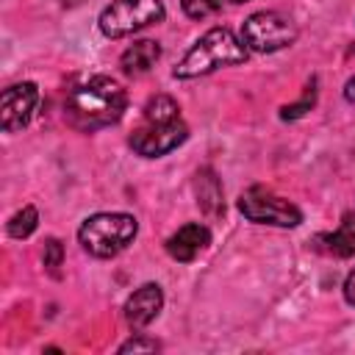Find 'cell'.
<instances>
[{
	"instance_id": "obj_19",
	"label": "cell",
	"mask_w": 355,
	"mask_h": 355,
	"mask_svg": "<svg viewBox=\"0 0 355 355\" xmlns=\"http://www.w3.org/2000/svg\"><path fill=\"white\" fill-rule=\"evenodd\" d=\"M158 349H161V344L155 338H144V336H133L119 347V352H158Z\"/></svg>"
},
{
	"instance_id": "obj_7",
	"label": "cell",
	"mask_w": 355,
	"mask_h": 355,
	"mask_svg": "<svg viewBox=\"0 0 355 355\" xmlns=\"http://www.w3.org/2000/svg\"><path fill=\"white\" fill-rule=\"evenodd\" d=\"M189 136V128L186 122L178 116V119H144L141 116V125L130 133V147L136 155L141 158H161L172 150H178Z\"/></svg>"
},
{
	"instance_id": "obj_6",
	"label": "cell",
	"mask_w": 355,
	"mask_h": 355,
	"mask_svg": "<svg viewBox=\"0 0 355 355\" xmlns=\"http://www.w3.org/2000/svg\"><path fill=\"white\" fill-rule=\"evenodd\" d=\"M239 211L244 219L255 222V225H272V227H297L302 222V211L288 202L286 197L263 189V186H252L239 197Z\"/></svg>"
},
{
	"instance_id": "obj_3",
	"label": "cell",
	"mask_w": 355,
	"mask_h": 355,
	"mask_svg": "<svg viewBox=\"0 0 355 355\" xmlns=\"http://www.w3.org/2000/svg\"><path fill=\"white\" fill-rule=\"evenodd\" d=\"M136 233H139L136 216L122 211H103L83 219V225L78 227V241L94 258H114L128 244H133Z\"/></svg>"
},
{
	"instance_id": "obj_18",
	"label": "cell",
	"mask_w": 355,
	"mask_h": 355,
	"mask_svg": "<svg viewBox=\"0 0 355 355\" xmlns=\"http://www.w3.org/2000/svg\"><path fill=\"white\" fill-rule=\"evenodd\" d=\"M313 103H316V80H311V86L305 89V97H302L300 103H294V105H283L280 116H283V119H297V116H302L305 111H311Z\"/></svg>"
},
{
	"instance_id": "obj_5",
	"label": "cell",
	"mask_w": 355,
	"mask_h": 355,
	"mask_svg": "<svg viewBox=\"0 0 355 355\" xmlns=\"http://www.w3.org/2000/svg\"><path fill=\"white\" fill-rule=\"evenodd\" d=\"M241 42L252 53H277L297 42V25L280 11H255L241 22Z\"/></svg>"
},
{
	"instance_id": "obj_14",
	"label": "cell",
	"mask_w": 355,
	"mask_h": 355,
	"mask_svg": "<svg viewBox=\"0 0 355 355\" xmlns=\"http://www.w3.org/2000/svg\"><path fill=\"white\" fill-rule=\"evenodd\" d=\"M36 225H39L36 208H33V205H25V208H19V211L8 219V236H11V239H28V236L36 230Z\"/></svg>"
},
{
	"instance_id": "obj_10",
	"label": "cell",
	"mask_w": 355,
	"mask_h": 355,
	"mask_svg": "<svg viewBox=\"0 0 355 355\" xmlns=\"http://www.w3.org/2000/svg\"><path fill=\"white\" fill-rule=\"evenodd\" d=\"M208 244H211V230H208L202 222H186L183 227H178V230L166 239V252H169L175 261L189 263V261H194Z\"/></svg>"
},
{
	"instance_id": "obj_17",
	"label": "cell",
	"mask_w": 355,
	"mask_h": 355,
	"mask_svg": "<svg viewBox=\"0 0 355 355\" xmlns=\"http://www.w3.org/2000/svg\"><path fill=\"white\" fill-rule=\"evenodd\" d=\"M180 8L191 19H205L222 8V0H180Z\"/></svg>"
},
{
	"instance_id": "obj_13",
	"label": "cell",
	"mask_w": 355,
	"mask_h": 355,
	"mask_svg": "<svg viewBox=\"0 0 355 355\" xmlns=\"http://www.w3.org/2000/svg\"><path fill=\"white\" fill-rule=\"evenodd\" d=\"M194 191H197V205L208 214V216H222L225 214V202H222V186L216 180V175L211 169H200L194 178Z\"/></svg>"
},
{
	"instance_id": "obj_2",
	"label": "cell",
	"mask_w": 355,
	"mask_h": 355,
	"mask_svg": "<svg viewBox=\"0 0 355 355\" xmlns=\"http://www.w3.org/2000/svg\"><path fill=\"white\" fill-rule=\"evenodd\" d=\"M247 53L250 50L244 47V42L230 28H211L186 50V55L178 61L172 75L180 78V80L200 78V75H208V72H214L219 67L244 64Z\"/></svg>"
},
{
	"instance_id": "obj_21",
	"label": "cell",
	"mask_w": 355,
	"mask_h": 355,
	"mask_svg": "<svg viewBox=\"0 0 355 355\" xmlns=\"http://www.w3.org/2000/svg\"><path fill=\"white\" fill-rule=\"evenodd\" d=\"M344 97H347L349 103H355V78H349V80L344 83Z\"/></svg>"
},
{
	"instance_id": "obj_11",
	"label": "cell",
	"mask_w": 355,
	"mask_h": 355,
	"mask_svg": "<svg viewBox=\"0 0 355 355\" xmlns=\"http://www.w3.org/2000/svg\"><path fill=\"white\" fill-rule=\"evenodd\" d=\"M316 244L336 258H352L355 255V211H347L341 216V225L333 233L316 236Z\"/></svg>"
},
{
	"instance_id": "obj_12",
	"label": "cell",
	"mask_w": 355,
	"mask_h": 355,
	"mask_svg": "<svg viewBox=\"0 0 355 355\" xmlns=\"http://www.w3.org/2000/svg\"><path fill=\"white\" fill-rule=\"evenodd\" d=\"M158 58H161V44L153 39H139L119 55V67L125 75H144L155 67Z\"/></svg>"
},
{
	"instance_id": "obj_8",
	"label": "cell",
	"mask_w": 355,
	"mask_h": 355,
	"mask_svg": "<svg viewBox=\"0 0 355 355\" xmlns=\"http://www.w3.org/2000/svg\"><path fill=\"white\" fill-rule=\"evenodd\" d=\"M36 103H39V86L31 80L11 83L8 89H3V94H0V128L6 133L22 130L31 122Z\"/></svg>"
},
{
	"instance_id": "obj_15",
	"label": "cell",
	"mask_w": 355,
	"mask_h": 355,
	"mask_svg": "<svg viewBox=\"0 0 355 355\" xmlns=\"http://www.w3.org/2000/svg\"><path fill=\"white\" fill-rule=\"evenodd\" d=\"M144 119H178L180 116V108L178 103L169 97V94H155L144 103Z\"/></svg>"
},
{
	"instance_id": "obj_1",
	"label": "cell",
	"mask_w": 355,
	"mask_h": 355,
	"mask_svg": "<svg viewBox=\"0 0 355 355\" xmlns=\"http://www.w3.org/2000/svg\"><path fill=\"white\" fill-rule=\"evenodd\" d=\"M125 108H128L125 89L114 78H105V75H94L86 83L75 86L64 103L67 122L83 133L119 122Z\"/></svg>"
},
{
	"instance_id": "obj_16",
	"label": "cell",
	"mask_w": 355,
	"mask_h": 355,
	"mask_svg": "<svg viewBox=\"0 0 355 355\" xmlns=\"http://www.w3.org/2000/svg\"><path fill=\"white\" fill-rule=\"evenodd\" d=\"M42 261H44L47 272L53 277H58L61 275V266H64V244L58 239H47L44 241V250H42Z\"/></svg>"
},
{
	"instance_id": "obj_4",
	"label": "cell",
	"mask_w": 355,
	"mask_h": 355,
	"mask_svg": "<svg viewBox=\"0 0 355 355\" xmlns=\"http://www.w3.org/2000/svg\"><path fill=\"white\" fill-rule=\"evenodd\" d=\"M166 17V8L161 0H111L100 11V31L108 39H122L130 36L141 28L158 25Z\"/></svg>"
},
{
	"instance_id": "obj_9",
	"label": "cell",
	"mask_w": 355,
	"mask_h": 355,
	"mask_svg": "<svg viewBox=\"0 0 355 355\" xmlns=\"http://www.w3.org/2000/svg\"><path fill=\"white\" fill-rule=\"evenodd\" d=\"M164 308V291L158 283H144L139 286L128 300H125V322L133 330L147 327Z\"/></svg>"
},
{
	"instance_id": "obj_20",
	"label": "cell",
	"mask_w": 355,
	"mask_h": 355,
	"mask_svg": "<svg viewBox=\"0 0 355 355\" xmlns=\"http://www.w3.org/2000/svg\"><path fill=\"white\" fill-rule=\"evenodd\" d=\"M344 300L349 302V305H355V269L347 275V280H344Z\"/></svg>"
},
{
	"instance_id": "obj_22",
	"label": "cell",
	"mask_w": 355,
	"mask_h": 355,
	"mask_svg": "<svg viewBox=\"0 0 355 355\" xmlns=\"http://www.w3.org/2000/svg\"><path fill=\"white\" fill-rule=\"evenodd\" d=\"M227 3H247V0H227Z\"/></svg>"
}]
</instances>
